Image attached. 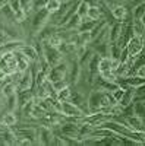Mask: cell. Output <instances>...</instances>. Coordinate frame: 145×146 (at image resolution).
<instances>
[{
    "label": "cell",
    "mask_w": 145,
    "mask_h": 146,
    "mask_svg": "<svg viewBox=\"0 0 145 146\" xmlns=\"http://www.w3.org/2000/svg\"><path fill=\"white\" fill-rule=\"evenodd\" d=\"M15 91H16V86L13 85V82H7V83H5V86H3V94H5V96L13 95Z\"/></svg>",
    "instance_id": "cell-32"
},
{
    "label": "cell",
    "mask_w": 145,
    "mask_h": 146,
    "mask_svg": "<svg viewBox=\"0 0 145 146\" xmlns=\"http://www.w3.org/2000/svg\"><path fill=\"white\" fill-rule=\"evenodd\" d=\"M84 2H87L90 6H97L100 3V0H84Z\"/></svg>",
    "instance_id": "cell-41"
},
{
    "label": "cell",
    "mask_w": 145,
    "mask_h": 146,
    "mask_svg": "<svg viewBox=\"0 0 145 146\" xmlns=\"http://www.w3.org/2000/svg\"><path fill=\"white\" fill-rule=\"evenodd\" d=\"M79 124L81 123H66L60 127V135H63L66 137H75L78 139V131H79Z\"/></svg>",
    "instance_id": "cell-9"
},
{
    "label": "cell",
    "mask_w": 145,
    "mask_h": 146,
    "mask_svg": "<svg viewBox=\"0 0 145 146\" xmlns=\"http://www.w3.org/2000/svg\"><path fill=\"white\" fill-rule=\"evenodd\" d=\"M129 86H134V88H139L142 85H145V78L139 76V75H130L126 78Z\"/></svg>",
    "instance_id": "cell-23"
},
{
    "label": "cell",
    "mask_w": 145,
    "mask_h": 146,
    "mask_svg": "<svg viewBox=\"0 0 145 146\" xmlns=\"http://www.w3.org/2000/svg\"><path fill=\"white\" fill-rule=\"evenodd\" d=\"M141 19H142V22H144V23H145V13H144V15H142V18H141Z\"/></svg>",
    "instance_id": "cell-43"
},
{
    "label": "cell",
    "mask_w": 145,
    "mask_h": 146,
    "mask_svg": "<svg viewBox=\"0 0 145 146\" xmlns=\"http://www.w3.org/2000/svg\"><path fill=\"white\" fill-rule=\"evenodd\" d=\"M142 2H145V0H142Z\"/></svg>",
    "instance_id": "cell-45"
},
{
    "label": "cell",
    "mask_w": 145,
    "mask_h": 146,
    "mask_svg": "<svg viewBox=\"0 0 145 146\" xmlns=\"http://www.w3.org/2000/svg\"><path fill=\"white\" fill-rule=\"evenodd\" d=\"M145 13V2H141L135 6L134 13H132V18H142V15Z\"/></svg>",
    "instance_id": "cell-30"
},
{
    "label": "cell",
    "mask_w": 145,
    "mask_h": 146,
    "mask_svg": "<svg viewBox=\"0 0 145 146\" xmlns=\"http://www.w3.org/2000/svg\"><path fill=\"white\" fill-rule=\"evenodd\" d=\"M2 13L7 18V19H10V21H15V10L12 9V6L9 5V3H6L5 6H3V9L0 10Z\"/></svg>",
    "instance_id": "cell-29"
},
{
    "label": "cell",
    "mask_w": 145,
    "mask_h": 146,
    "mask_svg": "<svg viewBox=\"0 0 145 146\" xmlns=\"http://www.w3.org/2000/svg\"><path fill=\"white\" fill-rule=\"evenodd\" d=\"M7 3V0H0V10H2L3 9V6Z\"/></svg>",
    "instance_id": "cell-42"
},
{
    "label": "cell",
    "mask_w": 145,
    "mask_h": 146,
    "mask_svg": "<svg viewBox=\"0 0 145 146\" xmlns=\"http://www.w3.org/2000/svg\"><path fill=\"white\" fill-rule=\"evenodd\" d=\"M114 82H116L117 86H119V88H122V89H128V88H129V83H128L126 78H123V76H117Z\"/></svg>",
    "instance_id": "cell-35"
},
{
    "label": "cell",
    "mask_w": 145,
    "mask_h": 146,
    "mask_svg": "<svg viewBox=\"0 0 145 146\" xmlns=\"http://www.w3.org/2000/svg\"><path fill=\"white\" fill-rule=\"evenodd\" d=\"M87 18H90L92 21H101L103 19V9L98 5H97V6H90Z\"/></svg>",
    "instance_id": "cell-22"
},
{
    "label": "cell",
    "mask_w": 145,
    "mask_h": 146,
    "mask_svg": "<svg viewBox=\"0 0 145 146\" xmlns=\"http://www.w3.org/2000/svg\"><path fill=\"white\" fill-rule=\"evenodd\" d=\"M144 42H145V35H144Z\"/></svg>",
    "instance_id": "cell-44"
},
{
    "label": "cell",
    "mask_w": 145,
    "mask_h": 146,
    "mask_svg": "<svg viewBox=\"0 0 145 146\" xmlns=\"http://www.w3.org/2000/svg\"><path fill=\"white\" fill-rule=\"evenodd\" d=\"M125 126H128L132 131H138V133H144L145 131V118L136 114H132L125 117V120L122 121Z\"/></svg>",
    "instance_id": "cell-2"
},
{
    "label": "cell",
    "mask_w": 145,
    "mask_h": 146,
    "mask_svg": "<svg viewBox=\"0 0 145 146\" xmlns=\"http://www.w3.org/2000/svg\"><path fill=\"white\" fill-rule=\"evenodd\" d=\"M16 95H18V104H19L21 108L25 104H28L29 101H32V94H31L29 89L28 91H18Z\"/></svg>",
    "instance_id": "cell-21"
},
{
    "label": "cell",
    "mask_w": 145,
    "mask_h": 146,
    "mask_svg": "<svg viewBox=\"0 0 145 146\" xmlns=\"http://www.w3.org/2000/svg\"><path fill=\"white\" fill-rule=\"evenodd\" d=\"M32 82H34V75L29 70L23 72L21 75V79H19L18 85H16V92L18 91H28V89H31Z\"/></svg>",
    "instance_id": "cell-8"
},
{
    "label": "cell",
    "mask_w": 145,
    "mask_h": 146,
    "mask_svg": "<svg viewBox=\"0 0 145 146\" xmlns=\"http://www.w3.org/2000/svg\"><path fill=\"white\" fill-rule=\"evenodd\" d=\"M132 29H134V35L138 36L145 35V23L142 22L141 18H132Z\"/></svg>",
    "instance_id": "cell-18"
},
{
    "label": "cell",
    "mask_w": 145,
    "mask_h": 146,
    "mask_svg": "<svg viewBox=\"0 0 145 146\" xmlns=\"http://www.w3.org/2000/svg\"><path fill=\"white\" fill-rule=\"evenodd\" d=\"M135 95H136V88L129 86L128 89H125V94H123V96H122V100H120L119 104L122 105V107H128V105H130V104H134Z\"/></svg>",
    "instance_id": "cell-12"
},
{
    "label": "cell",
    "mask_w": 145,
    "mask_h": 146,
    "mask_svg": "<svg viewBox=\"0 0 145 146\" xmlns=\"http://www.w3.org/2000/svg\"><path fill=\"white\" fill-rule=\"evenodd\" d=\"M98 75H100L103 79L108 80V82H114V80H116V78H117V75H116V72H114V70H106V72L98 73Z\"/></svg>",
    "instance_id": "cell-31"
},
{
    "label": "cell",
    "mask_w": 145,
    "mask_h": 146,
    "mask_svg": "<svg viewBox=\"0 0 145 146\" xmlns=\"http://www.w3.org/2000/svg\"><path fill=\"white\" fill-rule=\"evenodd\" d=\"M23 44L25 42H22V41H9L3 45H0V57H2L3 54H6V53H12V51L19 50Z\"/></svg>",
    "instance_id": "cell-16"
},
{
    "label": "cell",
    "mask_w": 145,
    "mask_h": 146,
    "mask_svg": "<svg viewBox=\"0 0 145 146\" xmlns=\"http://www.w3.org/2000/svg\"><path fill=\"white\" fill-rule=\"evenodd\" d=\"M112 94H113V96H114V100H116L117 102H120V100H122V96H123V94H125V89H122V88H116Z\"/></svg>",
    "instance_id": "cell-37"
},
{
    "label": "cell",
    "mask_w": 145,
    "mask_h": 146,
    "mask_svg": "<svg viewBox=\"0 0 145 146\" xmlns=\"http://www.w3.org/2000/svg\"><path fill=\"white\" fill-rule=\"evenodd\" d=\"M112 16H113L117 22L126 21V18H128V9H126V6L120 5V3L112 5Z\"/></svg>",
    "instance_id": "cell-10"
},
{
    "label": "cell",
    "mask_w": 145,
    "mask_h": 146,
    "mask_svg": "<svg viewBox=\"0 0 145 146\" xmlns=\"http://www.w3.org/2000/svg\"><path fill=\"white\" fill-rule=\"evenodd\" d=\"M98 23V21H92L90 18H84L82 22H81V25L78 27V32H91L92 28Z\"/></svg>",
    "instance_id": "cell-20"
},
{
    "label": "cell",
    "mask_w": 145,
    "mask_h": 146,
    "mask_svg": "<svg viewBox=\"0 0 145 146\" xmlns=\"http://www.w3.org/2000/svg\"><path fill=\"white\" fill-rule=\"evenodd\" d=\"M66 73H67V64L60 62L54 66H51L50 72L47 75V79L50 80L51 83L57 82V80H62V79H66Z\"/></svg>",
    "instance_id": "cell-4"
},
{
    "label": "cell",
    "mask_w": 145,
    "mask_h": 146,
    "mask_svg": "<svg viewBox=\"0 0 145 146\" xmlns=\"http://www.w3.org/2000/svg\"><path fill=\"white\" fill-rule=\"evenodd\" d=\"M19 3H21L22 9L27 10V12H28L31 7H34V0H19Z\"/></svg>",
    "instance_id": "cell-36"
},
{
    "label": "cell",
    "mask_w": 145,
    "mask_h": 146,
    "mask_svg": "<svg viewBox=\"0 0 145 146\" xmlns=\"http://www.w3.org/2000/svg\"><path fill=\"white\" fill-rule=\"evenodd\" d=\"M15 57H16V66H18V72L19 73H23L29 70V60L23 56L19 50L15 51Z\"/></svg>",
    "instance_id": "cell-13"
},
{
    "label": "cell",
    "mask_w": 145,
    "mask_h": 146,
    "mask_svg": "<svg viewBox=\"0 0 145 146\" xmlns=\"http://www.w3.org/2000/svg\"><path fill=\"white\" fill-rule=\"evenodd\" d=\"M27 13H28V12L23 10L22 7L19 10H16L15 12V22H23V21L27 19Z\"/></svg>",
    "instance_id": "cell-34"
},
{
    "label": "cell",
    "mask_w": 145,
    "mask_h": 146,
    "mask_svg": "<svg viewBox=\"0 0 145 146\" xmlns=\"http://www.w3.org/2000/svg\"><path fill=\"white\" fill-rule=\"evenodd\" d=\"M126 48H128V51H129V56H132V57H138V56L142 53V50L145 48L144 36L134 35V36H132V38L128 41Z\"/></svg>",
    "instance_id": "cell-5"
},
{
    "label": "cell",
    "mask_w": 145,
    "mask_h": 146,
    "mask_svg": "<svg viewBox=\"0 0 145 146\" xmlns=\"http://www.w3.org/2000/svg\"><path fill=\"white\" fill-rule=\"evenodd\" d=\"M51 18V13L48 12L45 7H41L37 10V13H35L34 19H32V29L34 32H38L44 28V25L47 23V21Z\"/></svg>",
    "instance_id": "cell-3"
},
{
    "label": "cell",
    "mask_w": 145,
    "mask_h": 146,
    "mask_svg": "<svg viewBox=\"0 0 145 146\" xmlns=\"http://www.w3.org/2000/svg\"><path fill=\"white\" fill-rule=\"evenodd\" d=\"M66 86H69L67 79H62V80H57V82H54V83H53V88H54V91H56V92L65 89Z\"/></svg>",
    "instance_id": "cell-33"
},
{
    "label": "cell",
    "mask_w": 145,
    "mask_h": 146,
    "mask_svg": "<svg viewBox=\"0 0 145 146\" xmlns=\"http://www.w3.org/2000/svg\"><path fill=\"white\" fill-rule=\"evenodd\" d=\"M81 22H82V18L78 15V13H74L67 21H66V23H65V28L67 29V31H74V29H76L78 31V27L81 25Z\"/></svg>",
    "instance_id": "cell-17"
},
{
    "label": "cell",
    "mask_w": 145,
    "mask_h": 146,
    "mask_svg": "<svg viewBox=\"0 0 145 146\" xmlns=\"http://www.w3.org/2000/svg\"><path fill=\"white\" fill-rule=\"evenodd\" d=\"M113 62L114 60L110 56H103L98 63V73L106 72V70H113Z\"/></svg>",
    "instance_id": "cell-19"
},
{
    "label": "cell",
    "mask_w": 145,
    "mask_h": 146,
    "mask_svg": "<svg viewBox=\"0 0 145 146\" xmlns=\"http://www.w3.org/2000/svg\"><path fill=\"white\" fill-rule=\"evenodd\" d=\"M101 95H103V91H100V89H94L90 94V98H88V114L90 113H98L101 110Z\"/></svg>",
    "instance_id": "cell-7"
},
{
    "label": "cell",
    "mask_w": 145,
    "mask_h": 146,
    "mask_svg": "<svg viewBox=\"0 0 145 146\" xmlns=\"http://www.w3.org/2000/svg\"><path fill=\"white\" fill-rule=\"evenodd\" d=\"M70 95H72V91H70L69 86H66L65 89L57 92V100L59 101H69L70 100Z\"/></svg>",
    "instance_id": "cell-28"
},
{
    "label": "cell",
    "mask_w": 145,
    "mask_h": 146,
    "mask_svg": "<svg viewBox=\"0 0 145 146\" xmlns=\"http://www.w3.org/2000/svg\"><path fill=\"white\" fill-rule=\"evenodd\" d=\"M88 9H90V5L87 2H84V0H79V5H78V9H76V13L84 19V18H87L88 15Z\"/></svg>",
    "instance_id": "cell-24"
},
{
    "label": "cell",
    "mask_w": 145,
    "mask_h": 146,
    "mask_svg": "<svg viewBox=\"0 0 145 146\" xmlns=\"http://www.w3.org/2000/svg\"><path fill=\"white\" fill-rule=\"evenodd\" d=\"M18 105H19V104H18V95H16V94L7 96V104H6L7 111H12V113H13L15 110H16V107H18Z\"/></svg>",
    "instance_id": "cell-25"
},
{
    "label": "cell",
    "mask_w": 145,
    "mask_h": 146,
    "mask_svg": "<svg viewBox=\"0 0 145 146\" xmlns=\"http://www.w3.org/2000/svg\"><path fill=\"white\" fill-rule=\"evenodd\" d=\"M43 54H44L45 62L50 64V66H54V64H57V63L62 62V51H60L57 47H54V45H51V44H48V42L44 44Z\"/></svg>",
    "instance_id": "cell-1"
},
{
    "label": "cell",
    "mask_w": 145,
    "mask_h": 146,
    "mask_svg": "<svg viewBox=\"0 0 145 146\" xmlns=\"http://www.w3.org/2000/svg\"><path fill=\"white\" fill-rule=\"evenodd\" d=\"M3 124H5L6 127L15 126V124H16V115L12 113V111H9L7 114H5V117H3Z\"/></svg>",
    "instance_id": "cell-27"
},
{
    "label": "cell",
    "mask_w": 145,
    "mask_h": 146,
    "mask_svg": "<svg viewBox=\"0 0 145 146\" xmlns=\"http://www.w3.org/2000/svg\"><path fill=\"white\" fill-rule=\"evenodd\" d=\"M9 41H10V36L5 31H0V45H3V44H6Z\"/></svg>",
    "instance_id": "cell-39"
},
{
    "label": "cell",
    "mask_w": 145,
    "mask_h": 146,
    "mask_svg": "<svg viewBox=\"0 0 145 146\" xmlns=\"http://www.w3.org/2000/svg\"><path fill=\"white\" fill-rule=\"evenodd\" d=\"M60 5H62V2L60 0H47V5H45V9L50 12V13H56V12L59 10Z\"/></svg>",
    "instance_id": "cell-26"
},
{
    "label": "cell",
    "mask_w": 145,
    "mask_h": 146,
    "mask_svg": "<svg viewBox=\"0 0 145 146\" xmlns=\"http://www.w3.org/2000/svg\"><path fill=\"white\" fill-rule=\"evenodd\" d=\"M47 5V0H34V9H41V7H45Z\"/></svg>",
    "instance_id": "cell-40"
},
{
    "label": "cell",
    "mask_w": 145,
    "mask_h": 146,
    "mask_svg": "<svg viewBox=\"0 0 145 146\" xmlns=\"http://www.w3.org/2000/svg\"><path fill=\"white\" fill-rule=\"evenodd\" d=\"M122 28H123L122 22L112 23V25H110V32H108V41H110V42H117L120 34H122Z\"/></svg>",
    "instance_id": "cell-15"
},
{
    "label": "cell",
    "mask_w": 145,
    "mask_h": 146,
    "mask_svg": "<svg viewBox=\"0 0 145 146\" xmlns=\"http://www.w3.org/2000/svg\"><path fill=\"white\" fill-rule=\"evenodd\" d=\"M62 102V108L60 113L65 117H78V118H84V110H81L78 105H75L72 101H60Z\"/></svg>",
    "instance_id": "cell-6"
},
{
    "label": "cell",
    "mask_w": 145,
    "mask_h": 146,
    "mask_svg": "<svg viewBox=\"0 0 145 146\" xmlns=\"http://www.w3.org/2000/svg\"><path fill=\"white\" fill-rule=\"evenodd\" d=\"M128 58H129V51H128V48H126V47H123V48H122V51H120L119 62H120V63H123V62H126Z\"/></svg>",
    "instance_id": "cell-38"
},
{
    "label": "cell",
    "mask_w": 145,
    "mask_h": 146,
    "mask_svg": "<svg viewBox=\"0 0 145 146\" xmlns=\"http://www.w3.org/2000/svg\"><path fill=\"white\" fill-rule=\"evenodd\" d=\"M37 135H38L40 143H43V145H51V143H53L54 135L51 133V130H50V129H47V127H41V129L37 131Z\"/></svg>",
    "instance_id": "cell-14"
},
{
    "label": "cell",
    "mask_w": 145,
    "mask_h": 146,
    "mask_svg": "<svg viewBox=\"0 0 145 146\" xmlns=\"http://www.w3.org/2000/svg\"><path fill=\"white\" fill-rule=\"evenodd\" d=\"M19 51L25 56L29 62H37V60H38V51H37V48H35L34 45L23 44V45L19 48Z\"/></svg>",
    "instance_id": "cell-11"
}]
</instances>
